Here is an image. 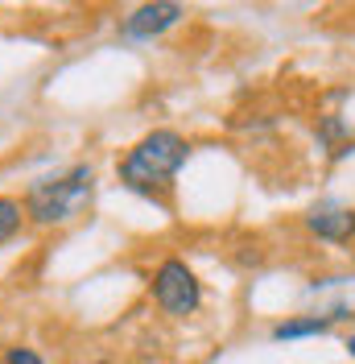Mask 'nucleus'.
<instances>
[{"instance_id": "f257e3e1", "label": "nucleus", "mask_w": 355, "mask_h": 364, "mask_svg": "<svg viewBox=\"0 0 355 364\" xmlns=\"http://www.w3.org/2000/svg\"><path fill=\"white\" fill-rule=\"evenodd\" d=\"M186 154H190V145H186L182 133H174V129H153L149 136L136 141L129 158L120 161V182L129 191L153 195L157 186H165L182 170Z\"/></svg>"}, {"instance_id": "f03ea898", "label": "nucleus", "mask_w": 355, "mask_h": 364, "mask_svg": "<svg viewBox=\"0 0 355 364\" xmlns=\"http://www.w3.org/2000/svg\"><path fill=\"white\" fill-rule=\"evenodd\" d=\"M95 195V174L91 166H70L67 174L58 178H42L29 186L25 195V215L38 228H54V224H70L75 215H83V207Z\"/></svg>"}, {"instance_id": "7ed1b4c3", "label": "nucleus", "mask_w": 355, "mask_h": 364, "mask_svg": "<svg viewBox=\"0 0 355 364\" xmlns=\"http://www.w3.org/2000/svg\"><path fill=\"white\" fill-rule=\"evenodd\" d=\"M153 298L157 306L165 311V315H195L202 302V290H199V277H195V269L186 265V261H178V257H170V261H161L153 273Z\"/></svg>"}, {"instance_id": "20e7f679", "label": "nucleus", "mask_w": 355, "mask_h": 364, "mask_svg": "<svg viewBox=\"0 0 355 364\" xmlns=\"http://www.w3.org/2000/svg\"><path fill=\"white\" fill-rule=\"evenodd\" d=\"M306 228H310L318 240H331V245H347L355 236V207L339 203V199H322V203L310 207L306 215Z\"/></svg>"}, {"instance_id": "39448f33", "label": "nucleus", "mask_w": 355, "mask_h": 364, "mask_svg": "<svg viewBox=\"0 0 355 364\" xmlns=\"http://www.w3.org/2000/svg\"><path fill=\"white\" fill-rule=\"evenodd\" d=\"M182 4H174V0H157V4H141L133 17L124 21V33L129 38H157V33H165L170 25L182 21Z\"/></svg>"}, {"instance_id": "423d86ee", "label": "nucleus", "mask_w": 355, "mask_h": 364, "mask_svg": "<svg viewBox=\"0 0 355 364\" xmlns=\"http://www.w3.org/2000/svg\"><path fill=\"white\" fill-rule=\"evenodd\" d=\"M331 331V318L327 315H302V318H285L273 327V340H306V336H327Z\"/></svg>"}, {"instance_id": "0eeeda50", "label": "nucleus", "mask_w": 355, "mask_h": 364, "mask_svg": "<svg viewBox=\"0 0 355 364\" xmlns=\"http://www.w3.org/2000/svg\"><path fill=\"white\" fill-rule=\"evenodd\" d=\"M327 290H339V298L327 302V318H355V277H327Z\"/></svg>"}, {"instance_id": "6e6552de", "label": "nucleus", "mask_w": 355, "mask_h": 364, "mask_svg": "<svg viewBox=\"0 0 355 364\" xmlns=\"http://www.w3.org/2000/svg\"><path fill=\"white\" fill-rule=\"evenodd\" d=\"M21 203L17 199H0V245L4 240H13L17 232H21Z\"/></svg>"}, {"instance_id": "1a4fd4ad", "label": "nucleus", "mask_w": 355, "mask_h": 364, "mask_svg": "<svg viewBox=\"0 0 355 364\" xmlns=\"http://www.w3.org/2000/svg\"><path fill=\"white\" fill-rule=\"evenodd\" d=\"M4 364H45L33 348H9V356H4Z\"/></svg>"}, {"instance_id": "9d476101", "label": "nucleus", "mask_w": 355, "mask_h": 364, "mask_svg": "<svg viewBox=\"0 0 355 364\" xmlns=\"http://www.w3.org/2000/svg\"><path fill=\"white\" fill-rule=\"evenodd\" d=\"M347 352H351V356H355V331H351V336H347Z\"/></svg>"}, {"instance_id": "9b49d317", "label": "nucleus", "mask_w": 355, "mask_h": 364, "mask_svg": "<svg viewBox=\"0 0 355 364\" xmlns=\"http://www.w3.org/2000/svg\"><path fill=\"white\" fill-rule=\"evenodd\" d=\"M99 364H104V360H99Z\"/></svg>"}]
</instances>
